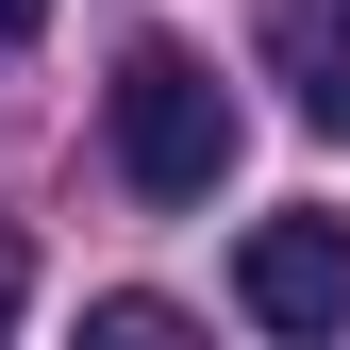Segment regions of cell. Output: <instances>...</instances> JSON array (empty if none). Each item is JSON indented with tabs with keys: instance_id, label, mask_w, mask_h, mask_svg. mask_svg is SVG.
<instances>
[{
	"instance_id": "6da1fadb",
	"label": "cell",
	"mask_w": 350,
	"mask_h": 350,
	"mask_svg": "<svg viewBox=\"0 0 350 350\" xmlns=\"http://www.w3.org/2000/svg\"><path fill=\"white\" fill-rule=\"evenodd\" d=\"M100 117H117V184H134V200H217L234 100H217V67L184 51V33H134L117 83H100Z\"/></svg>"
},
{
	"instance_id": "7a4b0ae2",
	"label": "cell",
	"mask_w": 350,
	"mask_h": 350,
	"mask_svg": "<svg viewBox=\"0 0 350 350\" xmlns=\"http://www.w3.org/2000/svg\"><path fill=\"white\" fill-rule=\"evenodd\" d=\"M234 300H250L267 334H334V317H350V217H250Z\"/></svg>"
},
{
	"instance_id": "3957f363",
	"label": "cell",
	"mask_w": 350,
	"mask_h": 350,
	"mask_svg": "<svg viewBox=\"0 0 350 350\" xmlns=\"http://www.w3.org/2000/svg\"><path fill=\"white\" fill-rule=\"evenodd\" d=\"M250 51L300 134H350V0H250Z\"/></svg>"
},
{
	"instance_id": "277c9868",
	"label": "cell",
	"mask_w": 350,
	"mask_h": 350,
	"mask_svg": "<svg viewBox=\"0 0 350 350\" xmlns=\"http://www.w3.org/2000/svg\"><path fill=\"white\" fill-rule=\"evenodd\" d=\"M33 33H51V0H0V51H33Z\"/></svg>"
},
{
	"instance_id": "5b68a950",
	"label": "cell",
	"mask_w": 350,
	"mask_h": 350,
	"mask_svg": "<svg viewBox=\"0 0 350 350\" xmlns=\"http://www.w3.org/2000/svg\"><path fill=\"white\" fill-rule=\"evenodd\" d=\"M0 334H17V250H0Z\"/></svg>"
}]
</instances>
